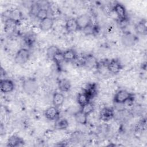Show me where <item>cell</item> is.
Segmentation results:
<instances>
[{
    "label": "cell",
    "instance_id": "1",
    "mask_svg": "<svg viewBox=\"0 0 147 147\" xmlns=\"http://www.w3.org/2000/svg\"><path fill=\"white\" fill-rule=\"evenodd\" d=\"M22 88L26 94L32 95L37 91L38 89V83L35 79L28 78L24 81Z\"/></svg>",
    "mask_w": 147,
    "mask_h": 147
},
{
    "label": "cell",
    "instance_id": "2",
    "mask_svg": "<svg viewBox=\"0 0 147 147\" xmlns=\"http://www.w3.org/2000/svg\"><path fill=\"white\" fill-rule=\"evenodd\" d=\"M132 94L125 90H119L114 96L115 103L125 104L132 99Z\"/></svg>",
    "mask_w": 147,
    "mask_h": 147
},
{
    "label": "cell",
    "instance_id": "3",
    "mask_svg": "<svg viewBox=\"0 0 147 147\" xmlns=\"http://www.w3.org/2000/svg\"><path fill=\"white\" fill-rule=\"evenodd\" d=\"M137 41V37L133 33L129 32L125 33L121 37V42L122 44L126 47L133 46Z\"/></svg>",
    "mask_w": 147,
    "mask_h": 147
},
{
    "label": "cell",
    "instance_id": "4",
    "mask_svg": "<svg viewBox=\"0 0 147 147\" xmlns=\"http://www.w3.org/2000/svg\"><path fill=\"white\" fill-rule=\"evenodd\" d=\"M29 56L30 53L29 51L25 48H21L17 52L14 61L18 64H24L29 60Z\"/></svg>",
    "mask_w": 147,
    "mask_h": 147
},
{
    "label": "cell",
    "instance_id": "5",
    "mask_svg": "<svg viewBox=\"0 0 147 147\" xmlns=\"http://www.w3.org/2000/svg\"><path fill=\"white\" fill-rule=\"evenodd\" d=\"M76 20L79 29L84 30L91 25V18L88 14H86L79 16Z\"/></svg>",
    "mask_w": 147,
    "mask_h": 147
},
{
    "label": "cell",
    "instance_id": "6",
    "mask_svg": "<svg viewBox=\"0 0 147 147\" xmlns=\"http://www.w3.org/2000/svg\"><path fill=\"white\" fill-rule=\"evenodd\" d=\"M107 68L110 73L117 74L122 69V65L118 59H112L107 64Z\"/></svg>",
    "mask_w": 147,
    "mask_h": 147
},
{
    "label": "cell",
    "instance_id": "7",
    "mask_svg": "<svg viewBox=\"0 0 147 147\" xmlns=\"http://www.w3.org/2000/svg\"><path fill=\"white\" fill-rule=\"evenodd\" d=\"M14 88L13 82L10 79H1L0 82V88L1 92L7 94L11 92Z\"/></svg>",
    "mask_w": 147,
    "mask_h": 147
},
{
    "label": "cell",
    "instance_id": "8",
    "mask_svg": "<svg viewBox=\"0 0 147 147\" xmlns=\"http://www.w3.org/2000/svg\"><path fill=\"white\" fill-rule=\"evenodd\" d=\"M82 63L86 67L90 69L93 68L98 65L96 59L92 55H88L84 57Z\"/></svg>",
    "mask_w": 147,
    "mask_h": 147
},
{
    "label": "cell",
    "instance_id": "9",
    "mask_svg": "<svg viewBox=\"0 0 147 147\" xmlns=\"http://www.w3.org/2000/svg\"><path fill=\"white\" fill-rule=\"evenodd\" d=\"M114 10L121 21H124L126 17V9L124 6L119 3H116L114 6Z\"/></svg>",
    "mask_w": 147,
    "mask_h": 147
},
{
    "label": "cell",
    "instance_id": "10",
    "mask_svg": "<svg viewBox=\"0 0 147 147\" xmlns=\"http://www.w3.org/2000/svg\"><path fill=\"white\" fill-rule=\"evenodd\" d=\"M46 118L49 120H55L57 119L59 115V110L57 107L51 106L48 107L45 111L44 114Z\"/></svg>",
    "mask_w": 147,
    "mask_h": 147
},
{
    "label": "cell",
    "instance_id": "11",
    "mask_svg": "<svg viewBox=\"0 0 147 147\" xmlns=\"http://www.w3.org/2000/svg\"><path fill=\"white\" fill-rule=\"evenodd\" d=\"M53 25V20L48 17L40 21L39 24V28L42 31H48L50 30Z\"/></svg>",
    "mask_w": 147,
    "mask_h": 147
},
{
    "label": "cell",
    "instance_id": "12",
    "mask_svg": "<svg viewBox=\"0 0 147 147\" xmlns=\"http://www.w3.org/2000/svg\"><path fill=\"white\" fill-rule=\"evenodd\" d=\"M114 116V111L109 107L103 108L100 113V118L102 120L107 121L111 119Z\"/></svg>",
    "mask_w": 147,
    "mask_h": 147
},
{
    "label": "cell",
    "instance_id": "13",
    "mask_svg": "<svg viewBox=\"0 0 147 147\" xmlns=\"http://www.w3.org/2000/svg\"><path fill=\"white\" fill-rule=\"evenodd\" d=\"M65 29L69 33L74 32L78 30L79 28L76 19L72 18L67 20L65 23Z\"/></svg>",
    "mask_w": 147,
    "mask_h": 147
},
{
    "label": "cell",
    "instance_id": "14",
    "mask_svg": "<svg viewBox=\"0 0 147 147\" xmlns=\"http://www.w3.org/2000/svg\"><path fill=\"white\" fill-rule=\"evenodd\" d=\"M52 101L53 106L59 107L63 104L64 102V96L63 94L60 92H56L53 94Z\"/></svg>",
    "mask_w": 147,
    "mask_h": 147
},
{
    "label": "cell",
    "instance_id": "15",
    "mask_svg": "<svg viewBox=\"0 0 147 147\" xmlns=\"http://www.w3.org/2000/svg\"><path fill=\"white\" fill-rule=\"evenodd\" d=\"M74 118L76 122L79 124L85 125L87 122V115L83 113L81 110L75 113Z\"/></svg>",
    "mask_w": 147,
    "mask_h": 147
},
{
    "label": "cell",
    "instance_id": "16",
    "mask_svg": "<svg viewBox=\"0 0 147 147\" xmlns=\"http://www.w3.org/2000/svg\"><path fill=\"white\" fill-rule=\"evenodd\" d=\"M135 30L137 33L142 35H145L147 33L146 21L142 20L137 23L135 26Z\"/></svg>",
    "mask_w": 147,
    "mask_h": 147
},
{
    "label": "cell",
    "instance_id": "17",
    "mask_svg": "<svg viewBox=\"0 0 147 147\" xmlns=\"http://www.w3.org/2000/svg\"><path fill=\"white\" fill-rule=\"evenodd\" d=\"M84 92L88 96L90 99L93 98L96 94V87L95 83L89 84L86 87Z\"/></svg>",
    "mask_w": 147,
    "mask_h": 147
},
{
    "label": "cell",
    "instance_id": "18",
    "mask_svg": "<svg viewBox=\"0 0 147 147\" xmlns=\"http://www.w3.org/2000/svg\"><path fill=\"white\" fill-rule=\"evenodd\" d=\"M58 87L62 92H68L71 88L70 82L66 79H60L58 82Z\"/></svg>",
    "mask_w": 147,
    "mask_h": 147
},
{
    "label": "cell",
    "instance_id": "19",
    "mask_svg": "<svg viewBox=\"0 0 147 147\" xmlns=\"http://www.w3.org/2000/svg\"><path fill=\"white\" fill-rule=\"evenodd\" d=\"M23 143L22 140L17 136H11L7 141V146L11 147L18 146L22 145Z\"/></svg>",
    "mask_w": 147,
    "mask_h": 147
},
{
    "label": "cell",
    "instance_id": "20",
    "mask_svg": "<svg viewBox=\"0 0 147 147\" xmlns=\"http://www.w3.org/2000/svg\"><path fill=\"white\" fill-rule=\"evenodd\" d=\"M60 52V51L57 47L55 45H51L47 48L46 53L48 58L53 60L55 56Z\"/></svg>",
    "mask_w": 147,
    "mask_h": 147
},
{
    "label": "cell",
    "instance_id": "21",
    "mask_svg": "<svg viewBox=\"0 0 147 147\" xmlns=\"http://www.w3.org/2000/svg\"><path fill=\"white\" fill-rule=\"evenodd\" d=\"M17 21L13 20L10 19L7 21H6L5 22V30L7 33L9 32H13L14 30V29L16 28V25H17Z\"/></svg>",
    "mask_w": 147,
    "mask_h": 147
},
{
    "label": "cell",
    "instance_id": "22",
    "mask_svg": "<svg viewBox=\"0 0 147 147\" xmlns=\"http://www.w3.org/2000/svg\"><path fill=\"white\" fill-rule=\"evenodd\" d=\"M63 53L64 60L72 61L76 58V53L73 49H68L63 52Z\"/></svg>",
    "mask_w": 147,
    "mask_h": 147
},
{
    "label": "cell",
    "instance_id": "23",
    "mask_svg": "<svg viewBox=\"0 0 147 147\" xmlns=\"http://www.w3.org/2000/svg\"><path fill=\"white\" fill-rule=\"evenodd\" d=\"M90 100V99L88 98V96L84 92L82 93L79 94L77 97V102L78 104L81 106L89 102Z\"/></svg>",
    "mask_w": 147,
    "mask_h": 147
},
{
    "label": "cell",
    "instance_id": "24",
    "mask_svg": "<svg viewBox=\"0 0 147 147\" xmlns=\"http://www.w3.org/2000/svg\"><path fill=\"white\" fill-rule=\"evenodd\" d=\"M81 111L84 113L86 115H89L90 114H91L94 110V105L92 103H91L90 102H88L87 103L85 104L84 105L81 106Z\"/></svg>",
    "mask_w": 147,
    "mask_h": 147
},
{
    "label": "cell",
    "instance_id": "25",
    "mask_svg": "<svg viewBox=\"0 0 147 147\" xmlns=\"http://www.w3.org/2000/svg\"><path fill=\"white\" fill-rule=\"evenodd\" d=\"M68 122L66 119H60L56 124V127L60 130H64L68 127Z\"/></svg>",
    "mask_w": 147,
    "mask_h": 147
},
{
    "label": "cell",
    "instance_id": "26",
    "mask_svg": "<svg viewBox=\"0 0 147 147\" xmlns=\"http://www.w3.org/2000/svg\"><path fill=\"white\" fill-rule=\"evenodd\" d=\"M36 17L37 18H38L40 21L45 18H47V17H48V11H47V10L45 9L41 8L40 10L37 13Z\"/></svg>",
    "mask_w": 147,
    "mask_h": 147
},
{
    "label": "cell",
    "instance_id": "27",
    "mask_svg": "<svg viewBox=\"0 0 147 147\" xmlns=\"http://www.w3.org/2000/svg\"><path fill=\"white\" fill-rule=\"evenodd\" d=\"M53 60H54V61L59 64H60L62 61H63L64 60V56H63V52H60L59 53H58L56 56L55 57H54V59H53Z\"/></svg>",
    "mask_w": 147,
    "mask_h": 147
},
{
    "label": "cell",
    "instance_id": "28",
    "mask_svg": "<svg viewBox=\"0 0 147 147\" xmlns=\"http://www.w3.org/2000/svg\"><path fill=\"white\" fill-rule=\"evenodd\" d=\"M40 9H41V7H40L39 5L36 4V3L33 4L30 7V14H32L33 16H36L37 13L40 10Z\"/></svg>",
    "mask_w": 147,
    "mask_h": 147
},
{
    "label": "cell",
    "instance_id": "29",
    "mask_svg": "<svg viewBox=\"0 0 147 147\" xmlns=\"http://www.w3.org/2000/svg\"><path fill=\"white\" fill-rule=\"evenodd\" d=\"M34 38H33V37L32 36V35H30V36H28L26 37V42L27 43V44H32L33 42H34Z\"/></svg>",
    "mask_w": 147,
    "mask_h": 147
}]
</instances>
